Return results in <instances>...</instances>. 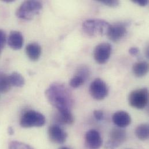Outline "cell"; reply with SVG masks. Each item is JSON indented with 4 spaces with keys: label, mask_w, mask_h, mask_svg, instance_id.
Returning a JSON list of instances; mask_svg holds the SVG:
<instances>
[{
    "label": "cell",
    "mask_w": 149,
    "mask_h": 149,
    "mask_svg": "<svg viewBox=\"0 0 149 149\" xmlns=\"http://www.w3.org/2000/svg\"><path fill=\"white\" fill-rule=\"evenodd\" d=\"M45 96L48 102L59 113L72 112L73 97L68 88L63 84H51L46 90Z\"/></svg>",
    "instance_id": "obj_1"
},
{
    "label": "cell",
    "mask_w": 149,
    "mask_h": 149,
    "mask_svg": "<svg viewBox=\"0 0 149 149\" xmlns=\"http://www.w3.org/2000/svg\"><path fill=\"white\" fill-rule=\"evenodd\" d=\"M111 24L101 19H89L82 24V29L88 36L96 37L97 36L107 35Z\"/></svg>",
    "instance_id": "obj_2"
},
{
    "label": "cell",
    "mask_w": 149,
    "mask_h": 149,
    "mask_svg": "<svg viewBox=\"0 0 149 149\" xmlns=\"http://www.w3.org/2000/svg\"><path fill=\"white\" fill-rule=\"evenodd\" d=\"M42 8V5L38 1H26L19 7L16 14L19 19L31 20L40 12Z\"/></svg>",
    "instance_id": "obj_3"
},
{
    "label": "cell",
    "mask_w": 149,
    "mask_h": 149,
    "mask_svg": "<svg viewBox=\"0 0 149 149\" xmlns=\"http://www.w3.org/2000/svg\"><path fill=\"white\" fill-rule=\"evenodd\" d=\"M45 116L35 110H29L26 111L22 116L20 125L23 128L41 127L45 124Z\"/></svg>",
    "instance_id": "obj_4"
},
{
    "label": "cell",
    "mask_w": 149,
    "mask_h": 149,
    "mask_svg": "<svg viewBox=\"0 0 149 149\" xmlns=\"http://www.w3.org/2000/svg\"><path fill=\"white\" fill-rule=\"evenodd\" d=\"M130 105L141 110L146 107L149 102V91L147 88H142L132 91L128 96Z\"/></svg>",
    "instance_id": "obj_5"
},
{
    "label": "cell",
    "mask_w": 149,
    "mask_h": 149,
    "mask_svg": "<svg viewBox=\"0 0 149 149\" xmlns=\"http://www.w3.org/2000/svg\"><path fill=\"white\" fill-rule=\"evenodd\" d=\"M89 92L93 99L97 100H102L107 96L109 89L103 80L100 78H96L91 84Z\"/></svg>",
    "instance_id": "obj_6"
},
{
    "label": "cell",
    "mask_w": 149,
    "mask_h": 149,
    "mask_svg": "<svg viewBox=\"0 0 149 149\" xmlns=\"http://www.w3.org/2000/svg\"><path fill=\"white\" fill-rule=\"evenodd\" d=\"M127 139L126 132L121 128H114L111 130L109 140L106 142L105 149H117Z\"/></svg>",
    "instance_id": "obj_7"
},
{
    "label": "cell",
    "mask_w": 149,
    "mask_h": 149,
    "mask_svg": "<svg viewBox=\"0 0 149 149\" xmlns=\"http://www.w3.org/2000/svg\"><path fill=\"white\" fill-rule=\"evenodd\" d=\"M112 48L109 43L103 42L98 44L93 51V56L99 64H104L109 59Z\"/></svg>",
    "instance_id": "obj_8"
},
{
    "label": "cell",
    "mask_w": 149,
    "mask_h": 149,
    "mask_svg": "<svg viewBox=\"0 0 149 149\" xmlns=\"http://www.w3.org/2000/svg\"><path fill=\"white\" fill-rule=\"evenodd\" d=\"M127 33V25L124 23L120 22L111 25L107 36L113 42H118L123 38Z\"/></svg>",
    "instance_id": "obj_9"
},
{
    "label": "cell",
    "mask_w": 149,
    "mask_h": 149,
    "mask_svg": "<svg viewBox=\"0 0 149 149\" xmlns=\"http://www.w3.org/2000/svg\"><path fill=\"white\" fill-rule=\"evenodd\" d=\"M48 136L50 140L56 144L64 143L68 138L66 131L59 125L54 124L49 127Z\"/></svg>",
    "instance_id": "obj_10"
},
{
    "label": "cell",
    "mask_w": 149,
    "mask_h": 149,
    "mask_svg": "<svg viewBox=\"0 0 149 149\" xmlns=\"http://www.w3.org/2000/svg\"><path fill=\"white\" fill-rule=\"evenodd\" d=\"M85 144L91 149L100 148L102 145V139L100 133L95 130H89L85 134Z\"/></svg>",
    "instance_id": "obj_11"
},
{
    "label": "cell",
    "mask_w": 149,
    "mask_h": 149,
    "mask_svg": "<svg viewBox=\"0 0 149 149\" xmlns=\"http://www.w3.org/2000/svg\"><path fill=\"white\" fill-rule=\"evenodd\" d=\"M113 121L120 128L127 127L131 123V116L125 111L120 110L116 112L113 116Z\"/></svg>",
    "instance_id": "obj_12"
},
{
    "label": "cell",
    "mask_w": 149,
    "mask_h": 149,
    "mask_svg": "<svg viewBox=\"0 0 149 149\" xmlns=\"http://www.w3.org/2000/svg\"><path fill=\"white\" fill-rule=\"evenodd\" d=\"M24 42V38L22 34L17 31H12L10 33L8 43L10 48L14 50L20 49Z\"/></svg>",
    "instance_id": "obj_13"
},
{
    "label": "cell",
    "mask_w": 149,
    "mask_h": 149,
    "mask_svg": "<svg viewBox=\"0 0 149 149\" xmlns=\"http://www.w3.org/2000/svg\"><path fill=\"white\" fill-rule=\"evenodd\" d=\"M26 52L28 58L31 61H37L41 56L42 52L41 47L37 43H30L26 46Z\"/></svg>",
    "instance_id": "obj_14"
},
{
    "label": "cell",
    "mask_w": 149,
    "mask_h": 149,
    "mask_svg": "<svg viewBox=\"0 0 149 149\" xmlns=\"http://www.w3.org/2000/svg\"><path fill=\"white\" fill-rule=\"evenodd\" d=\"M149 68L148 63L146 62H139L134 65L132 71L135 76L138 77H142L148 74Z\"/></svg>",
    "instance_id": "obj_15"
},
{
    "label": "cell",
    "mask_w": 149,
    "mask_h": 149,
    "mask_svg": "<svg viewBox=\"0 0 149 149\" xmlns=\"http://www.w3.org/2000/svg\"><path fill=\"white\" fill-rule=\"evenodd\" d=\"M135 135L141 141H146L149 139V127L148 124L139 125L135 130Z\"/></svg>",
    "instance_id": "obj_16"
},
{
    "label": "cell",
    "mask_w": 149,
    "mask_h": 149,
    "mask_svg": "<svg viewBox=\"0 0 149 149\" xmlns=\"http://www.w3.org/2000/svg\"><path fill=\"white\" fill-rule=\"evenodd\" d=\"M58 123L62 124L72 125L74 122V118L72 112L59 113L56 116Z\"/></svg>",
    "instance_id": "obj_17"
},
{
    "label": "cell",
    "mask_w": 149,
    "mask_h": 149,
    "mask_svg": "<svg viewBox=\"0 0 149 149\" xmlns=\"http://www.w3.org/2000/svg\"><path fill=\"white\" fill-rule=\"evenodd\" d=\"M9 81L12 86L16 87H22L25 83L23 77L17 73L13 72L9 76Z\"/></svg>",
    "instance_id": "obj_18"
},
{
    "label": "cell",
    "mask_w": 149,
    "mask_h": 149,
    "mask_svg": "<svg viewBox=\"0 0 149 149\" xmlns=\"http://www.w3.org/2000/svg\"><path fill=\"white\" fill-rule=\"evenodd\" d=\"M9 76L5 74H0V92L7 93L11 88Z\"/></svg>",
    "instance_id": "obj_19"
},
{
    "label": "cell",
    "mask_w": 149,
    "mask_h": 149,
    "mask_svg": "<svg viewBox=\"0 0 149 149\" xmlns=\"http://www.w3.org/2000/svg\"><path fill=\"white\" fill-rule=\"evenodd\" d=\"M85 79L82 77L75 74L70 81V85L73 88H77L82 85L85 82Z\"/></svg>",
    "instance_id": "obj_20"
},
{
    "label": "cell",
    "mask_w": 149,
    "mask_h": 149,
    "mask_svg": "<svg viewBox=\"0 0 149 149\" xmlns=\"http://www.w3.org/2000/svg\"><path fill=\"white\" fill-rule=\"evenodd\" d=\"M9 149H33V148L24 143L18 141H13L9 143Z\"/></svg>",
    "instance_id": "obj_21"
},
{
    "label": "cell",
    "mask_w": 149,
    "mask_h": 149,
    "mask_svg": "<svg viewBox=\"0 0 149 149\" xmlns=\"http://www.w3.org/2000/svg\"><path fill=\"white\" fill-rule=\"evenodd\" d=\"M75 75H78L86 80L89 75V71L87 67L85 66H80L77 69Z\"/></svg>",
    "instance_id": "obj_22"
},
{
    "label": "cell",
    "mask_w": 149,
    "mask_h": 149,
    "mask_svg": "<svg viewBox=\"0 0 149 149\" xmlns=\"http://www.w3.org/2000/svg\"><path fill=\"white\" fill-rule=\"evenodd\" d=\"M99 2L110 7H116L119 5V1L117 0H99Z\"/></svg>",
    "instance_id": "obj_23"
},
{
    "label": "cell",
    "mask_w": 149,
    "mask_h": 149,
    "mask_svg": "<svg viewBox=\"0 0 149 149\" xmlns=\"http://www.w3.org/2000/svg\"><path fill=\"white\" fill-rule=\"evenodd\" d=\"M6 35L5 33L0 30V55L4 48L6 43Z\"/></svg>",
    "instance_id": "obj_24"
},
{
    "label": "cell",
    "mask_w": 149,
    "mask_h": 149,
    "mask_svg": "<svg viewBox=\"0 0 149 149\" xmlns=\"http://www.w3.org/2000/svg\"><path fill=\"white\" fill-rule=\"evenodd\" d=\"M93 116L97 121H102L104 118V113L103 111L96 110L93 111Z\"/></svg>",
    "instance_id": "obj_25"
},
{
    "label": "cell",
    "mask_w": 149,
    "mask_h": 149,
    "mask_svg": "<svg viewBox=\"0 0 149 149\" xmlns=\"http://www.w3.org/2000/svg\"><path fill=\"white\" fill-rule=\"evenodd\" d=\"M132 1L141 6H145L148 3V0H132Z\"/></svg>",
    "instance_id": "obj_26"
},
{
    "label": "cell",
    "mask_w": 149,
    "mask_h": 149,
    "mask_svg": "<svg viewBox=\"0 0 149 149\" xmlns=\"http://www.w3.org/2000/svg\"><path fill=\"white\" fill-rule=\"evenodd\" d=\"M129 52L131 55L135 56L139 53V49L136 47H132L130 49Z\"/></svg>",
    "instance_id": "obj_27"
},
{
    "label": "cell",
    "mask_w": 149,
    "mask_h": 149,
    "mask_svg": "<svg viewBox=\"0 0 149 149\" xmlns=\"http://www.w3.org/2000/svg\"><path fill=\"white\" fill-rule=\"evenodd\" d=\"M8 132L9 135H13V134H14V130H13V129L11 127H10L8 129Z\"/></svg>",
    "instance_id": "obj_28"
},
{
    "label": "cell",
    "mask_w": 149,
    "mask_h": 149,
    "mask_svg": "<svg viewBox=\"0 0 149 149\" xmlns=\"http://www.w3.org/2000/svg\"><path fill=\"white\" fill-rule=\"evenodd\" d=\"M59 149H70V148H67V147H62V148H59Z\"/></svg>",
    "instance_id": "obj_29"
}]
</instances>
